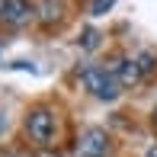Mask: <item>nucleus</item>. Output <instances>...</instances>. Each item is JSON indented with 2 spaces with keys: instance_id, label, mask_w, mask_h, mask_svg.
<instances>
[{
  "instance_id": "obj_1",
  "label": "nucleus",
  "mask_w": 157,
  "mask_h": 157,
  "mask_svg": "<svg viewBox=\"0 0 157 157\" xmlns=\"http://www.w3.org/2000/svg\"><path fill=\"white\" fill-rule=\"evenodd\" d=\"M80 83L99 99H116L119 96V80L103 67H83L80 71Z\"/></svg>"
},
{
  "instance_id": "obj_2",
  "label": "nucleus",
  "mask_w": 157,
  "mask_h": 157,
  "mask_svg": "<svg viewBox=\"0 0 157 157\" xmlns=\"http://www.w3.org/2000/svg\"><path fill=\"white\" fill-rule=\"evenodd\" d=\"M26 132H29V138H32L39 147H45L48 141H52V135H55V116L45 109V106L32 109L29 119H26Z\"/></svg>"
},
{
  "instance_id": "obj_3",
  "label": "nucleus",
  "mask_w": 157,
  "mask_h": 157,
  "mask_svg": "<svg viewBox=\"0 0 157 157\" xmlns=\"http://www.w3.org/2000/svg\"><path fill=\"white\" fill-rule=\"evenodd\" d=\"M77 151H80V157H106L109 154V135H106V128H96V125L87 128L80 135Z\"/></svg>"
},
{
  "instance_id": "obj_4",
  "label": "nucleus",
  "mask_w": 157,
  "mask_h": 157,
  "mask_svg": "<svg viewBox=\"0 0 157 157\" xmlns=\"http://www.w3.org/2000/svg\"><path fill=\"white\" fill-rule=\"evenodd\" d=\"M32 16H35V6L29 0H3V6H0V19L10 26H26Z\"/></svg>"
},
{
  "instance_id": "obj_5",
  "label": "nucleus",
  "mask_w": 157,
  "mask_h": 157,
  "mask_svg": "<svg viewBox=\"0 0 157 157\" xmlns=\"http://www.w3.org/2000/svg\"><path fill=\"white\" fill-rule=\"evenodd\" d=\"M109 74L119 80V87H128V83L141 80V67H138V61H132V58H116V64L109 67Z\"/></svg>"
},
{
  "instance_id": "obj_6",
  "label": "nucleus",
  "mask_w": 157,
  "mask_h": 157,
  "mask_svg": "<svg viewBox=\"0 0 157 157\" xmlns=\"http://www.w3.org/2000/svg\"><path fill=\"white\" fill-rule=\"evenodd\" d=\"M61 10H64L61 0H42V3L35 6V13H39L42 23H55V19H61Z\"/></svg>"
},
{
  "instance_id": "obj_7",
  "label": "nucleus",
  "mask_w": 157,
  "mask_h": 157,
  "mask_svg": "<svg viewBox=\"0 0 157 157\" xmlns=\"http://www.w3.org/2000/svg\"><path fill=\"white\" fill-rule=\"evenodd\" d=\"M135 61H138L141 74H147V71L154 67V55H151V52H141V55H138V58H135Z\"/></svg>"
},
{
  "instance_id": "obj_8",
  "label": "nucleus",
  "mask_w": 157,
  "mask_h": 157,
  "mask_svg": "<svg viewBox=\"0 0 157 157\" xmlns=\"http://www.w3.org/2000/svg\"><path fill=\"white\" fill-rule=\"evenodd\" d=\"M112 3H116V0H93V3H90V13H93V16H103Z\"/></svg>"
},
{
  "instance_id": "obj_9",
  "label": "nucleus",
  "mask_w": 157,
  "mask_h": 157,
  "mask_svg": "<svg viewBox=\"0 0 157 157\" xmlns=\"http://www.w3.org/2000/svg\"><path fill=\"white\" fill-rule=\"evenodd\" d=\"M96 39H99L96 29H87V32H83V42H80V45H83V48H96Z\"/></svg>"
},
{
  "instance_id": "obj_10",
  "label": "nucleus",
  "mask_w": 157,
  "mask_h": 157,
  "mask_svg": "<svg viewBox=\"0 0 157 157\" xmlns=\"http://www.w3.org/2000/svg\"><path fill=\"white\" fill-rule=\"evenodd\" d=\"M32 157H58V154H55V151H48V147H42V151H35Z\"/></svg>"
},
{
  "instance_id": "obj_11",
  "label": "nucleus",
  "mask_w": 157,
  "mask_h": 157,
  "mask_svg": "<svg viewBox=\"0 0 157 157\" xmlns=\"http://www.w3.org/2000/svg\"><path fill=\"white\" fill-rule=\"evenodd\" d=\"M144 157H157V144H154V147H147V154H144Z\"/></svg>"
},
{
  "instance_id": "obj_12",
  "label": "nucleus",
  "mask_w": 157,
  "mask_h": 157,
  "mask_svg": "<svg viewBox=\"0 0 157 157\" xmlns=\"http://www.w3.org/2000/svg\"><path fill=\"white\" fill-rule=\"evenodd\" d=\"M0 6H3V0H0Z\"/></svg>"
}]
</instances>
